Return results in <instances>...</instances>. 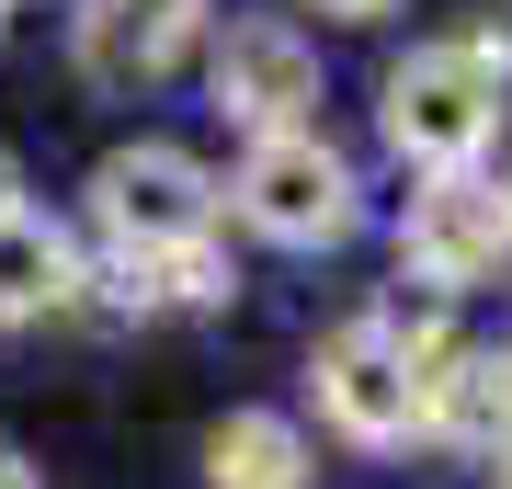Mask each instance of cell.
<instances>
[{"mask_svg":"<svg viewBox=\"0 0 512 489\" xmlns=\"http://www.w3.org/2000/svg\"><path fill=\"white\" fill-rule=\"evenodd\" d=\"M319 410L342 421L353 444H399V433H421V387H410V364L387 353L365 319L319 342Z\"/></svg>","mask_w":512,"mask_h":489,"instance_id":"obj_7","label":"cell"},{"mask_svg":"<svg viewBox=\"0 0 512 489\" xmlns=\"http://www.w3.org/2000/svg\"><path fill=\"white\" fill-rule=\"evenodd\" d=\"M205 46V0H80V80L148 91Z\"/></svg>","mask_w":512,"mask_h":489,"instance_id":"obj_6","label":"cell"},{"mask_svg":"<svg viewBox=\"0 0 512 489\" xmlns=\"http://www.w3.org/2000/svg\"><path fill=\"white\" fill-rule=\"evenodd\" d=\"M319 12H387V0H319Z\"/></svg>","mask_w":512,"mask_h":489,"instance_id":"obj_13","label":"cell"},{"mask_svg":"<svg viewBox=\"0 0 512 489\" xmlns=\"http://www.w3.org/2000/svg\"><path fill=\"white\" fill-rule=\"evenodd\" d=\"M421 433L467 444V455H512V353H444L421 376Z\"/></svg>","mask_w":512,"mask_h":489,"instance_id":"obj_8","label":"cell"},{"mask_svg":"<svg viewBox=\"0 0 512 489\" xmlns=\"http://www.w3.org/2000/svg\"><path fill=\"white\" fill-rule=\"evenodd\" d=\"M205 80H217V114H228V126L296 137V126H308V103H319V46L296 35L285 12H251V23H228V35H217Z\"/></svg>","mask_w":512,"mask_h":489,"instance_id":"obj_5","label":"cell"},{"mask_svg":"<svg viewBox=\"0 0 512 489\" xmlns=\"http://www.w3.org/2000/svg\"><path fill=\"white\" fill-rule=\"evenodd\" d=\"M501 80H512V35L478 23L456 46H410L376 91V126L410 171H478V148L501 137Z\"/></svg>","mask_w":512,"mask_h":489,"instance_id":"obj_1","label":"cell"},{"mask_svg":"<svg viewBox=\"0 0 512 489\" xmlns=\"http://www.w3.org/2000/svg\"><path fill=\"white\" fill-rule=\"evenodd\" d=\"M228 205H239V228H262L274 251H330V239L365 217V205H353V160H342L319 126H296V137H251V160H239Z\"/></svg>","mask_w":512,"mask_h":489,"instance_id":"obj_2","label":"cell"},{"mask_svg":"<svg viewBox=\"0 0 512 489\" xmlns=\"http://www.w3.org/2000/svg\"><path fill=\"white\" fill-rule=\"evenodd\" d=\"M0 489H35V467H23V455H12V444H0Z\"/></svg>","mask_w":512,"mask_h":489,"instance_id":"obj_11","label":"cell"},{"mask_svg":"<svg viewBox=\"0 0 512 489\" xmlns=\"http://www.w3.org/2000/svg\"><path fill=\"white\" fill-rule=\"evenodd\" d=\"M92 285L69 251V228H46L35 205H12L0 217V319H46V308H69V296Z\"/></svg>","mask_w":512,"mask_h":489,"instance_id":"obj_9","label":"cell"},{"mask_svg":"<svg viewBox=\"0 0 512 489\" xmlns=\"http://www.w3.org/2000/svg\"><path fill=\"white\" fill-rule=\"evenodd\" d=\"M205 489H308V433L285 410H228L205 433Z\"/></svg>","mask_w":512,"mask_h":489,"instance_id":"obj_10","label":"cell"},{"mask_svg":"<svg viewBox=\"0 0 512 489\" xmlns=\"http://www.w3.org/2000/svg\"><path fill=\"white\" fill-rule=\"evenodd\" d=\"M501 262H512V182L433 171L410 194V217H399V273L433 285V296H456V285H478V273H501Z\"/></svg>","mask_w":512,"mask_h":489,"instance_id":"obj_3","label":"cell"},{"mask_svg":"<svg viewBox=\"0 0 512 489\" xmlns=\"http://www.w3.org/2000/svg\"><path fill=\"white\" fill-rule=\"evenodd\" d=\"M490 489H512V455H501V478H490Z\"/></svg>","mask_w":512,"mask_h":489,"instance_id":"obj_14","label":"cell"},{"mask_svg":"<svg viewBox=\"0 0 512 489\" xmlns=\"http://www.w3.org/2000/svg\"><path fill=\"white\" fill-rule=\"evenodd\" d=\"M0 217H12V148H0Z\"/></svg>","mask_w":512,"mask_h":489,"instance_id":"obj_12","label":"cell"},{"mask_svg":"<svg viewBox=\"0 0 512 489\" xmlns=\"http://www.w3.org/2000/svg\"><path fill=\"white\" fill-rule=\"evenodd\" d=\"M0 35H12V0H0Z\"/></svg>","mask_w":512,"mask_h":489,"instance_id":"obj_15","label":"cell"},{"mask_svg":"<svg viewBox=\"0 0 512 489\" xmlns=\"http://www.w3.org/2000/svg\"><path fill=\"white\" fill-rule=\"evenodd\" d=\"M92 217H103L114 251H183V239H205V217H217V182H205L194 148L137 137V148H114L92 171Z\"/></svg>","mask_w":512,"mask_h":489,"instance_id":"obj_4","label":"cell"}]
</instances>
